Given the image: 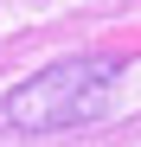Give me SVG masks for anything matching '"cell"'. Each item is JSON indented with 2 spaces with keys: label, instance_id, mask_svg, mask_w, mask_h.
I'll return each instance as SVG.
<instances>
[{
  "label": "cell",
  "instance_id": "1",
  "mask_svg": "<svg viewBox=\"0 0 141 147\" xmlns=\"http://www.w3.org/2000/svg\"><path fill=\"white\" fill-rule=\"evenodd\" d=\"M115 83H122V64H115V58H64L52 70H39V77H26L7 102H0V115H7L19 134L83 128V121L109 115Z\"/></svg>",
  "mask_w": 141,
  "mask_h": 147
}]
</instances>
